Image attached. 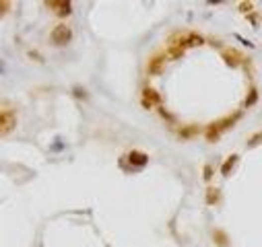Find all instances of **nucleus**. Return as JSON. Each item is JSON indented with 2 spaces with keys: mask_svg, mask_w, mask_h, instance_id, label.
<instances>
[{
  "mask_svg": "<svg viewBox=\"0 0 262 247\" xmlns=\"http://www.w3.org/2000/svg\"><path fill=\"white\" fill-rule=\"evenodd\" d=\"M252 8H254L252 2H242V4H240V10H242V12H248V15H250V10H252Z\"/></svg>",
  "mask_w": 262,
  "mask_h": 247,
  "instance_id": "obj_18",
  "label": "nucleus"
},
{
  "mask_svg": "<svg viewBox=\"0 0 262 247\" xmlns=\"http://www.w3.org/2000/svg\"><path fill=\"white\" fill-rule=\"evenodd\" d=\"M221 56H223V60L227 62L229 68H238V64L244 60L242 54H240L238 50H233V48H225V50H221Z\"/></svg>",
  "mask_w": 262,
  "mask_h": 247,
  "instance_id": "obj_8",
  "label": "nucleus"
},
{
  "mask_svg": "<svg viewBox=\"0 0 262 247\" xmlns=\"http://www.w3.org/2000/svg\"><path fill=\"white\" fill-rule=\"evenodd\" d=\"M219 200H221V191H219V187H215V185H209V187H206V204L215 206Z\"/></svg>",
  "mask_w": 262,
  "mask_h": 247,
  "instance_id": "obj_12",
  "label": "nucleus"
},
{
  "mask_svg": "<svg viewBox=\"0 0 262 247\" xmlns=\"http://www.w3.org/2000/svg\"><path fill=\"white\" fill-rule=\"evenodd\" d=\"M204 44V37L198 31H175L170 35L168 46L172 48H180V50H188V48H196Z\"/></svg>",
  "mask_w": 262,
  "mask_h": 247,
  "instance_id": "obj_2",
  "label": "nucleus"
},
{
  "mask_svg": "<svg viewBox=\"0 0 262 247\" xmlns=\"http://www.w3.org/2000/svg\"><path fill=\"white\" fill-rule=\"evenodd\" d=\"M240 116H242V112H233V114H229V116H225V118H221V120L211 122L209 126L204 128V138L209 140V142H217L219 138H221V134L227 132V130L233 126V124L240 120Z\"/></svg>",
  "mask_w": 262,
  "mask_h": 247,
  "instance_id": "obj_1",
  "label": "nucleus"
},
{
  "mask_svg": "<svg viewBox=\"0 0 262 247\" xmlns=\"http://www.w3.org/2000/svg\"><path fill=\"white\" fill-rule=\"evenodd\" d=\"M198 132H200V128L196 124H188V126H182L177 130V136H180V138H192V136H196Z\"/></svg>",
  "mask_w": 262,
  "mask_h": 247,
  "instance_id": "obj_11",
  "label": "nucleus"
},
{
  "mask_svg": "<svg viewBox=\"0 0 262 247\" xmlns=\"http://www.w3.org/2000/svg\"><path fill=\"white\" fill-rule=\"evenodd\" d=\"M211 175H213V167L211 165H204V182H211Z\"/></svg>",
  "mask_w": 262,
  "mask_h": 247,
  "instance_id": "obj_17",
  "label": "nucleus"
},
{
  "mask_svg": "<svg viewBox=\"0 0 262 247\" xmlns=\"http://www.w3.org/2000/svg\"><path fill=\"white\" fill-rule=\"evenodd\" d=\"M246 19L250 21V23H254V25H258V21H260V15H258V12H250V15H246Z\"/></svg>",
  "mask_w": 262,
  "mask_h": 247,
  "instance_id": "obj_16",
  "label": "nucleus"
},
{
  "mask_svg": "<svg viewBox=\"0 0 262 247\" xmlns=\"http://www.w3.org/2000/svg\"><path fill=\"white\" fill-rule=\"evenodd\" d=\"M15 126H17V112L4 105L2 112H0V134L2 136L10 134L12 130H15Z\"/></svg>",
  "mask_w": 262,
  "mask_h": 247,
  "instance_id": "obj_4",
  "label": "nucleus"
},
{
  "mask_svg": "<svg viewBox=\"0 0 262 247\" xmlns=\"http://www.w3.org/2000/svg\"><path fill=\"white\" fill-rule=\"evenodd\" d=\"M128 161H130V165H134V167H145V165H149V157L145 153H139V150H130Z\"/></svg>",
  "mask_w": 262,
  "mask_h": 247,
  "instance_id": "obj_9",
  "label": "nucleus"
},
{
  "mask_svg": "<svg viewBox=\"0 0 262 247\" xmlns=\"http://www.w3.org/2000/svg\"><path fill=\"white\" fill-rule=\"evenodd\" d=\"M75 95H77V97H87V93L83 89H79V87H75Z\"/></svg>",
  "mask_w": 262,
  "mask_h": 247,
  "instance_id": "obj_21",
  "label": "nucleus"
},
{
  "mask_svg": "<svg viewBox=\"0 0 262 247\" xmlns=\"http://www.w3.org/2000/svg\"><path fill=\"white\" fill-rule=\"evenodd\" d=\"M258 103V89L256 87H250V91H248V95H246V99H244V107H252V105H256Z\"/></svg>",
  "mask_w": 262,
  "mask_h": 247,
  "instance_id": "obj_13",
  "label": "nucleus"
},
{
  "mask_svg": "<svg viewBox=\"0 0 262 247\" xmlns=\"http://www.w3.org/2000/svg\"><path fill=\"white\" fill-rule=\"evenodd\" d=\"M141 99H143V107H147V109H151L153 105H161L163 103V97L159 95V91H155L153 87H145Z\"/></svg>",
  "mask_w": 262,
  "mask_h": 247,
  "instance_id": "obj_6",
  "label": "nucleus"
},
{
  "mask_svg": "<svg viewBox=\"0 0 262 247\" xmlns=\"http://www.w3.org/2000/svg\"><path fill=\"white\" fill-rule=\"evenodd\" d=\"M71 39H73V29H71L68 25H64V23L56 25V27L52 29V33H50L52 46H56V48H64Z\"/></svg>",
  "mask_w": 262,
  "mask_h": 247,
  "instance_id": "obj_3",
  "label": "nucleus"
},
{
  "mask_svg": "<svg viewBox=\"0 0 262 247\" xmlns=\"http://www.w3.org/2000/svg\"><path fill=\"white\" fill-rule=\"evenodd\" d=\"M213 243L217 247H229L231 245L229 237L225 235V231H221V229H213Z\"/></svg>",
  "mask_w": 262,
  "mask_h": 247,
  "instance_id": "obj_10",
  "label": "nucleus"
},
{
  "mask_svg": "<svg viewBox=\"0 0 262 247\" xmlns=\"http://www.w3.org/2000/svg\"><path fill=\"white\" fill-rule=\"evenodd\" d=\"M260 142H262V132H256V134L252 136V138L248 140V146H250V148H254V146H258Z\"/></svg>",
  "mask_w": 262,
  "mask_h": 247,
  "instance_id": "obj_15",
  "label": "nucleus"
},
{
  "mask_svg": "<svg viewBox=\"0 0 262 247\" xmlns=\"http://www.w3.org/2000/svg\"><path fill=\"white\" fill-rule=\"evenodd\" d=\"M165 60H168V54H165V52H155L153 56L149 58V62H147L149 74H161L163 66H165Z\"/></svg>",
  "mask_w": 262,
  "mask_h": 247,
  "instance_id": "obj_5",
  "label": "nucleus"
},
{
  "mask_svg": "<svg viewBox=\"0 0 262 247\" xmlns=\"http://www.w3.org/2000/svg\"><path fill=\"white\" fill-rule=\"evenodd\" d=\"M48 8L56 12V17H68L73 12V4L68 0H48Z\"/></svg>",
  "mask_w": 262,
  "mask_h": 247,
  "instance_id": "obj_7",
  "label": "nucleus"
},
{
  "mask_svg": "<svg viewBox=\"0 0 262 247\" xmlns=\"http://www.w3.org/2000/svg\"><path fill=\"white\" fill-rule=\"evenodd\" d=\"M159 116H161V118H165V120H170V122L174 120V116H172L170 112H165V109H163V107H159Z\"/></svg>",
  "mask_w": 262,
  "mask_h": 247,
  "instance_id": "obj_19",
  "label": "nucleus"
},
{
  "mask_svg": "<svg viewBox=\"0 0 262 247\" xmlns=\"http://www.w3.org/2000/svg\"><path fill=\"white\" fill-rule=\"evenodd\" d=\"M238 159H240L238 155H229V157H227V159L223 161V167H221V173H223V175H229V173H231V169H233V165H236V163H238Z\"/></svg>",
  "mask_w": 262,
  "mask_h": 247,
  "instance_id": "obj_14",
  "label": "nucleus"
},
{
  "mask_svg": "<svg viewBox=\"0 0 262 247\" xmlns=\"http://www.w3.org/2000/svg\"><path fill=\"white\" fill-rule=\"evenodd\" d=\"M8 2H6V0H2V2H0V10H2V15H6V10H8Z\"/></svg>",
  "mask_w": 262,
  "mask_h": 247,
  "instance_id": "obj_20",
  "label": "nucleus"
}]
</instances>
